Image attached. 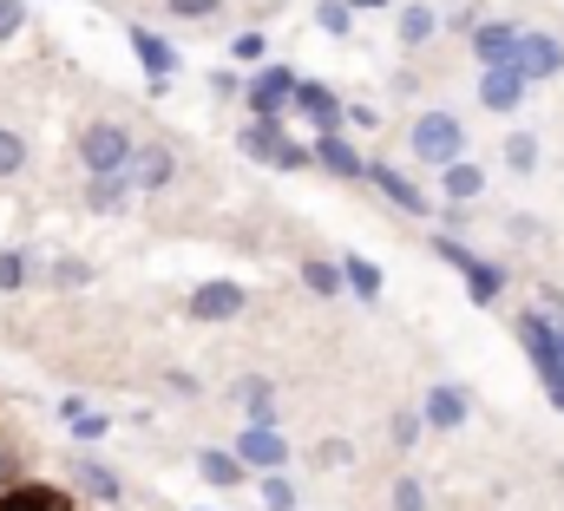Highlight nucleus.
<instances>
[{
    "label": "nucleus",
    "mask_w": 564,
    "mask_h": 511,
    "mask_svg": "<svg viewBox=\"0 0 564 511\" xmlns=\"http://www.w3.org/2000/svg\"><path fill=\"white\" fill-rule=\"evenodd\" d=\"M263 505H270V511H295V486H289L282 472H270V479H263Z\"/></svg>",
    "instance_id": "473e14b6"
},
{
    "label": "nucleus",
    "mask_w": 564,
    "mask_h": 511,
    "mask_svg": "<svg viewBox=\"0 0 564 511\" xmlns=\"http://www.w3.org/2000/svg\"><path fill=\"white\" fill-rule=\"evenodd\" d=\"M426 433V413H394V446H414Z\"/></svg>",
    "instance_id": "4c0bfd02"
},
{
    "label": "nucleus",
    "mask_w": 564,
    "mask_h": 511,
    "mask_svg": "<svg viewBox=\"0 0 564 511\" xmlns=\"http://www.w3.org/2000/svg\"><path fill=\"white\" fill-rule=\"evenodd\" d=\"M243 93H250V112L257 119H276L282 106H289V93H295V73L289 66H257V79Z\"/></svg>",
    "instance_id": "9d476101"
},
{
    "label": "nucleus",
    "mask_w": 564,
    "mask_h": 511,
    "mask_svg": "<svg viewBox=\"0 0 564 511\" xmlns=\"http://www.w3.org/2000/svg\"><path fill=\"white\" fill-rule=\"evenodd\" d=\"M73 486H79V492H93L99 505H119V499H126V486H119V472H106L99 459H73Z\"/></svg>",
    "instance_id": "6ab92c4d"
},
{
    "label": "nucleus",
    "mask_w": 564,
    "mask_h": 511,
    "mask_svg": "<svg viewBox=\"0 0 564 511\" xmlns=\"http://www.w3.org/2000/svg\"><path fill=\"white\" fill-rule=\"evenodd\" d=\"M433 250H440V262H453L459 275H466V289H473V302L486 308V302H499V289H506V275L492 269V262H479V256L466 250L459 237H433Z\"/></svg>",
    "instance_id": "20e7f679"
},
{
    "label": "nucleus",
    "mask_w": 564,
    "mask_h": 511,
    "mask_svg": "<svg viewBox=\"0 0 564 511\" xmlns=\"http://www.w3.org/2000/svg\"><path fill=\"white\" fill-rule=\"evenodd\" d=\"M361 7H388V0H361Z\"/></svg>",
    "instance_id": "37998d69"
},
{
    "label": "nucleus",
    "mask_w": 564,
    "mask_h": 511,
    "mask_svg": "<svg viewBox=\"0 0 564 511\" xmlns=\"http://www.w3.org/2000/svg\"><path fill=\"white\" fill-rule=\"evenodd\" d=\"M132 204V171H86V210L119 217Z\"/></svg>",
    "instance_id": "f8f14e48"
},
{
    "label": "nucleus",
    "mask_w": 564,
    "mask_h": 511,
    "mask_svg": "<svg viewBox=\"0 0 564 511\" xmlns=\"http://www.w3.org/2000/svg\"><path fill=\"white\" fill-rule=\"evenodd\" d=\"M368 184H381V191H388V204H401V210H414V217H426V210H433V197H426V191H414L394 164H368Z\"/></svg>",
    "instance_id": "dca6fc26"
},
{
    "label": "nucleus",
    "mask_w": 564,
    "mask_h": 511,
    "mask_svg": "<svg viewBox=\"0 0 564 511\" xmlns=\"http://www.w3.org/2000/svg\"><path fill=\"white\" fill-rule=\"evenodd\" d=\"M466 406H473V400H466V387H433V393H426V426H440V433H453V426H466Z\"/></svg>",
    "instance_id": "a211bd4d"
},
{
    "label": "nucleus",
    "mask_w": 564,
    "mask_h": 511,
    "mask_svg": "<svg viewBox=\"0 0 564 511\" xmlns=\"http://www.w3.org/2000/svg\"><path fill=\"white\" fill-rule=\"evenodd\" d=\"M237 144H243V157H257V164H276V151L289 144V138H282V119H250Z\"/></svg>",
    "instance_id": "aec40b11"
},
{
    "label": "nucleus",
    "mask_w": 564,
    "mask_h": 511,
    "mask_svg": "<svg viewBox=\"0 0 564 511\" xmlns=\"http://www.w3.org/2000/svg\"><path fill=\"white\" fill-rule=\"evenodd\" d=\"M237 406L250 413V426H276V393H270V381L243 374V381H237Z\"/></svg>",
    "instance_id": "4be33fe9"
},
{
    "label": "nucleus",
    "mask_w": 564,
    "mask_h": 511,
    "mask_svg": "<svg viewBox=\"0 0 564 511\" xmlns=\"http://www.w3.org/2000/svg\"><path fill=\"white\" fill-rule=\"evenodd\" d=\"M506 164H512V171H532V164H539V144H532L525 131H512V138H506Z\"/></svg>",
    "instance_id": "7c9ffc66"
},
{
    "label": "nucleus",
    "mask_w": 564,
    "mask_h": 511,
    "mask_svg": "<svg viewBox=\"0 0 564 511\" xmlns=\"http://www.w3.org/2000/svg\"><path fill=\"white\" fill-rule=\"evenodd\" d=\"M440 191H446L453 204H473V197L486 191V171L466 164V157H453V164H440Z\"/></svg>",
    "instance_id": "412c9836"
},
{
    "label": "nucleus",
    "mask_w": 564,
    "mask_h": 511,
    "mask_svg": "<svg viewBox=\"0 0 564 511\" xmlns=\"http://www.w3.org/2000/svg\"><path fill=\"white\" fill-rule=\"evenodd\" d=\"M525 93H532V86H525V73H519L512 59H506V66H486V79H479V106H486V112H512Z\"/></svg>",
    "instance_id": "9b49d317"
},
{
    "label": "nucleus",
    "mask_w": 564,
    "mask_h": 511,
    "mask_svg": "<svg viewBox=\"0 0 564 511\" xmlns=\"http://www.w3.org/2000/svg\"><path fill=\"white\" fill-rule=\"evenodd\" d=\"M132 191H164L171 177H177V157L164 151V144H132Z\"/></svg>",
    "instance_id": "4468645a"
},
{
    "label": "nucleus",
    "mask_w": 564,
    "mask_h": 511,
    "mask_svg": "<svg viewBox=\"0 0 564 511\" xmlns=\"http://www.w3.org/2000/svg\"><path fill=\"white\" fill-rule=\"evenodd\" d=\"M230 453H237L250 472H282V466H289V446H282L276 426H243V439H237Z\"/></svg>",
    "instance_id": "6e6552de"
},
{
    "label": "nucleus",
    "mask_w": 564,
    "mask_h": 511,
    "mask_svg": "<svg viewBox=\"0 0 564 511\" xmlns=\"http://www.w3.org/2000/svg\"><path fill=\"white\" fill-rule=\"evenodd\" d=\"M33 282V262H26V250H0V295H20Z\"/></svg>",
    "instance_id": "a878e982"
},
{
    "label": "nucleus",
    "mask_w": 564,
    "mask_h": 511,
    "mask_svg": "<svg viewBox=\"0 0 564 511\" xmlns=\"http://www.w3.org/2000/svg\"><path fill=\"white\" fill-rule=\"evenodd\" d=\"M341 282H348V295H361V302H381V269H375V262H361V256H341Z\"/></svg>",
    "instance_id": "b1692460"
},
{
    "label": "nucleus",
    "mask_w": 564,
    "mask_h": 511,
    "mask_svg": "<svg viewBox=\"0 0 564 511\" xmlns=\"http://www.w3.org/2000/svg\"><path fill=\"white\" fill-rule=\"evenodd\" d=\"M86 282H93V269H86V262H73V256H66V262H53V289H86Z\"/></svg>",
    "instance_id": "72a5a7b5"
},
{
    "label": "nucleus",
    "mask_w": 564,
    "mask_h": 511,
    "mask_svg": "<svg viewBox=\"0 0 564 511\" xmlns=\"http://www.w3.org/2000/svg\"><path fill=\"white\" fill-rule=\"evenodd\" d=\"M315 459H322V466H348V459H355V446H348V439H322V446H315Z\"/></svg>",
    "instance_id": "58836bf2"
},
{
    "label": "nucleus",
    "mask_w": 564,
    "mask_h": 511,
    "mask_svg": "<svg viewBox=\"0 0 564 511\" xmlns=\"http://www.w3.org/2000/svg\"><path fill=\"white\" fill-rule=\"evenodd\" d=\"M66 426H73V439H86V446H93V439H106V433H112V420H106V413H93V406H86V413H73V420H66Z\"/></svg>",
    "instance_id": "c756f323"
},
{
    "label": "nucleus",
    "mask_w": 564,
    "mask_h": 511,
    "mask_svg": "<svg viewBox=\"0 0 564 511\" xmlns=\"http://www.w3.org/2000/svg\"><path fill=\"white\" fill-rule=\"evenodd\" d=\"M197 472H204V486L230 492V486L243 479V459H237V453H224V446H204V453H197Z\"/></svg>",
    "instance_id": "5701e85b"
},
{
    "label": "nucleus",
    "mask_w": 564,
    "mask_h": 511,
    "mask_svg": "<svg viewBox=\"0 0 564 511\" xmlns=\"http://www.w3.org/2000/svg\"><path fill=\"white\" fill-rule=\"evenodd\" d=\"M126 46L139 53V66H144V79H151V93H164V79L177 73V46H171L164 33H151V26H139V20L126 26Z\"/></svg>",
    "instance_id": "423d86ee"
},
{
    "label": "nucleus",
    "mask_w": 564,
    "mask_h": 511,
    "mask_svg": "<svg viewBox=\"0 0 564 511\" xmlns=\"http://www.w3.org/2000/svg\"><path fill=\"white\" fill-rule=\"evenodd\" d=\"M26 171V138L13 126H0V177H20Z\"/></svg>",
    "instance_id": "cd10ccee"
},
{
    "label": "nucleus",
    "mask_w": 564,
    "mask_h": 511,
    "mask_svg": "<svg viewBox=\"0 0 564 511\" xmlns=\"http://www.w3.org/2000/svg\"><path fill=\"white\" fill-rule=\"evenodd\" d=\"M512 46H519V26H506V20L473 26V53H479V66H506V59H512Z\"/></svg>",
    "instance_id": "f3484780"
},
{
    "label": "nucleus",
    "mask_w": 564,
    "mask_h": 511,
    "mask_svg": "<svg viewBox=\"0 0 564 511\" xmlns=\"http://www.w3.org/2000/svg\"><path fill=\"white\" fill-rule=\"evenodd\" d=\"M315 20H322V33H335V40H348V26H355L348 0H322V7H315Z\"/></svg>",
    "instance_id": "c85d7f7f"
},
{
    "label": "nucleus",
    "mask_w": 564,
    "mask_h": 511,
    "mask_svg": "<svg viewBox=\"0 0 564 511\" xmlns=\"http://www.w3.org/2000/svg\"><path fill=\"white\" fill-rule=\"evenodd\" d=\"M519 341H525V355H532V368H539V381L552 393V406L564 413V348H558V328L545 322V315H519Z\"/></svg>",
    "instance_id": "f257e3e1"
},
{
    "label": "nucleus",
    "mask_w": 564,
    "mask_h": 511,
    "mask_svg": "<svg viewBox=\"0 0 564 511\" xmlns=\"http://www.w3.org/2000/svg\"><path fill=\"white\" fill-rule=\"evenodd\" d=\"M302 164H308V144H295V138H289V144L276 151V171H302Z\"/></svg>",
    "instance_id": "ea45409f"
},
{
    "label": "nucleus",
    "mask_w": 564,
    "mask_h": 511,
    "mask_svg": "<svg viewBox=\"0 0 564 511\" xmlns=\"http://www.w3.org/2000/svg\"><path fill=\"white\" fill-rule=\"evenodd\" d=\"M433 26H440V13H433V7H421V0H414V7H401V40H408V46H426V40H433Z\"/></svg>",
    "instance_id": "393cba45"
},
{
    "label": "nucleus",
    "mask_w": 564,
    "mask_h": 511,
    "mask_svg": "<svg viewBox=\"0 0 564 511\" xmlns=\"http://www.w3.org/2000/svg\"><path fill=\"white\" fill-rule=\"evenodd\" d=\"M414 157H421V164H453V157H466V126H459L453 112H421V119H414Z\"/></svg>",
    "instance_id": "f03ea898"
},
{
    "label": "nucleus",
    "mask_w": 564,
    "mask_h": 511,
    "mask_svg": "<svg viewBox=\"0 0 564 511\" xmlns=\"http://www.w3.org/2000/svg\"><path fill=\"white\" fill-rule=\"evenodd\" d=\"M341 126H355V131H375V106H348V112H341Z\"/></svg>",
    "instance_id": "a19ab883"
},
{
    "label": "nucleus",
    "mask_w": 564,
    "mask_h": 511,
    "mask_svg": "<svg viewBox=\"0 0 564 511\" xmlns=\"http://www.w3.org/2000/svg\"><path fill=\"white\" fill-rule=\"evenodd\" d=\"M302 282H308V295H341L348 282H341V262H302Z\"/></svg>",
    "instance_id": "bb28decb"
},
{
    "label": "nucleus",
    "mask_w": 564,
    "mask_h": 511,
    "mask_svg": "<svg viewBox=\"0 0 564 511\" xmlns=\"http://www.w3.org/2000/svg\"><path fill=\"white\" fill-rule=\"evenodd\" d=\"M177 20H210V13H224V0H164Z\"/></svg>",
    "instance_id": "c9c22d12"
},
{
    "label": "nucleus",
    "mask_w": 564,
    "mask_h": 511,
    "mask_svg": "<svg viewBox=\"0 0 564 511\" xmlns=\"http://www.w3.org/2000/svg\"><path fill=\"white\" fill-rule=\"evenodd\" d=\"M230 53H237L243 66H263V53H270V40H263V33H237V46H230Z\"/></svg>",
    "instance_id": "f704fd0d"
},
{
    "label": "nucleus",
    "mask_w": 564,
    "mask_h": 511,
    "mask_svg": "<svg viewBox=\"0 0 564 511\" xmlns=\"http://www.w3.org/2000/svg\"><path fill=\"white\" fill-rule=\"evenodd\" d=\"M0 511H73V499L59 486H40V479H13L0 486Z\"/></svg>",
    "instance_id": "ddd939ff"
},
{
    "label": "nucleus",
    "mask_w": 564,
    "mask_h": 511,
    "mask_svg": "<svg viewBox=\"0 0 564 511\" xmlns=\"http://www.w3.org/2000/svg\"><path fill=\"white\" fill-rule=\"evenodd\" d=\"M315 164H322V171H335V177H368L361 151H355L341 131H315Z\"/></svg>",
    "instance_id": "2eb2a0df"
},
{
    "label": "nucleus",
    "mask_w": 564,
    "mask_h": 511,
    "mask_svg": "<svg viewBox=\"0 0 564 511\" xmlns=\"http://www.w3.org/2000/svg\"><path fill=\"white\" fill-rule=\"evenodd\" d=\"M394 511H426L421 479H394Z\"/></svg>",
    "instance_id": "e433bc0d"
},
{
    "label": "nucleus",
    "mask_w": 564,
    "mask_h": 511,
    "mask_svg": "<svg viewBox=\"0 0 564 511\" xmlns=\"http://www.w3.org/2000/svg\"><path fill=\"white\" fill-rule=\"evenodd\" d=\"M289 106L308 119L315 131H341V99L322 86V79H295V93H289Z\"/></svg>",
    "instance_id": "1a4fd4ad"
},
{
    "label": "nucleus",
    "mask_w": 564,
    "mask_h": 511,
    "mask_svg": "<svg viewBox=\"0 0 564 511\" xmlns=\"http://www.w3.org/2000/svg\"><path fill=\"white\" fill-rule=\"evenodd\" d=\"M132 144H139V138L126 126H86L73 138V151H79L86 171H126V164H132Z\"/></svg>",
    "instance_id": "7ed1b4c3"
},
{
    "label": "nucleus",
    "mask_w": 564,
    "mask_h": 511,
    "mask_svg": "<svg viewBox=\"0 0 564 511\" xmlns=\"http://www.w3.org/2000/svg\"><path fill=\"white\" fill-rule=\"evenodd\" d=\"M20 479V453L13 446H0V486H13Z\"/></svg>",
    "instance_id": "79ce46f5"
},
{
    "label": "nucleus",
    "mask_w": 564,
    "mask_h": 511,
    "mask_svg": "<svg viewBox=\"0 0 564 511\" xmlns=\"http://www.w3.org/2000/svg\"><path fill=\"white\" fill-rule=\"evenodd\" d=\"M512 66L525 73V86H539V79H552L564 66V46L552 40V33H525L519 26V46H512Z\"/></svg>",
    "instance_id": "0eeeda50"
},
{
    "label": "nucleus",
    "mask_w": 564,
    "mask_h": 511,
    "mask_svg": "<svg viewBox=\"0 0 564 511\" xmlns=\"http://www.w3.org/2000/svg\"><path fill=\"white\" fill-rule=\"evenodd\" d=\"M26 33V0H0V46Z\"/></svg>",
    "instance_id": "2f4dec72"
},
{
    "label": "nucleus",
    "mask_w": 564,
    "mask_h": 511,
    "mask_svg": "<svg viewBox=\"0 0 564 511\" xmlns=\"http://www.w3.org/2000/svg\"><path fill=\"white\" fill-rule=\"evenodd\" d=\"M243 308H250V289L230 282V275H217V282H204L191 295V322H237Z\"/></svg>",
    "instance_id": "39448f33"
}]
</instances>
